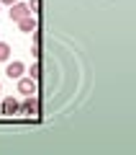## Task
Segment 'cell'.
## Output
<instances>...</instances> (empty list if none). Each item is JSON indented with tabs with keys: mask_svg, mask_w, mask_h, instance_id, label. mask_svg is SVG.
<instances>
[{
	"mask_svg": "<svg viewBox=\"0 0 136 155\" xmlns=\"http://www.w3.org/2000/svg\"><path fill=\"white\" fill-rule=\"evenodd\" d=\"M8 57H11V47H8L5 41H0V62H5Z\"/></svg>",
	"mask_w": 136,
	"mask_h": 155,
	"instance_id": "52a82bcc",
	"label": "cell"
},
{
	"mask_svg": "<svg viewBox=\"0 0 136 155\" xmlns=\"http://www.w3.org/2000/svg\"><path fill=\"white\" fill-rule=\"evenodd\" d=\"M31 54H33V60L39 57V44H36V41H33V47H31Z\"/></svg>",
	"mask_w": 136,
	"mask_h": 155,
	"instance_id": "30bf717a",
	"label": "cell"
},
{
	"mask_svg": "<svg viewBox=\"0 0 136 155\" xmlns=\"http://www.w3.org/2000/svg\"><path fill=\"white\" fill-rule=\"evenodd\" d=\"M0 111H3L5 116H13V114L21 111V104H18L13 96H8V98H3V104H0Z\"/></svg>",
	"mask_w": 136,
	"mask_h": 155,
	"instance_id": "6da1fadb",
	"label": "cell"
},
{
	"mask_svg": "<svg viewBox=\"0 0 136 155\" xmlns=\"http://www.w3.org/2000/svg\"><path fill=\"white\" fill-rule=\"evenodd\" d=\"M23 70H26V67H23V62H11V65L5 67V75L11 78V80H13V78L18 80V78L23 75Z\"/></svg>",
	"mask_w": 136,
	"mask_h": 155,
	"instance_id": "5b68a950",
	"label": "cell"
},
{
	"mask_svg": "<svg viewBox=\"0 0 136 155\" xmlns=\"http://www.w3.org/2000/svg\"><path fill=\"white\" fill-rule=\"evenodd\" d=\"M21 111H23V114H28V116H36L39 114V101L33 98V96H26V101L21 104Z\"/></svg>",
	"mask_w": 136,
	"mask_h": 155,
	"instance_id": "277c9868",
	"label": "cell"
},
{
	"mask_svg": "<svg viewBox=\"0 0 136 155\" xmlns=\"http://www.w3.org/2000/svg\"><path fill=\"white\" fill-rule=\"evenodd\" d=\"M26 16H31V11H28V5H23V3H18V0H16V3H13V5H11V21H21V18H26Z\"/></svg>",
	"mask_w": 136,
	"mask_h": 155,
	"instance_id": "7a4b0ae2",
	"label": "cell"
},
{
	"mask_svg": "<svg viewBox=\"0 0 136 155\" xmlns=\"http://www.w3.org/2000/svg\"><path fill=\"white\" fill-rule=\"evenodd\" d=\"M18 93L33 96L36 93V80H33V78H18Z\"/></svg>",
	"mask_w": 136,
	"mask_h": 155,
	"instance_id": "3957f363",
	"label": "cell"
},
{
	"mask_svg": "<svg viewBox=\"0 0 136 155\" xmlns=\"http://www.w3.org/2000/svg\"><path fill=\"white\" fill-rule=\"evenodd\" d=\"M28 75L33 78V80H39V78H41V70H39V62L33 60V65H31V70H28Z\"/></svg>",
	"mask_w": 136,
	"mask_h": 155,
	"instance_id": "ba28073f",
	"label": "cell"
},
{
	"mask_svg": "<svg viewBox=\"0 0 136 155\" xmlns=\"http://www.w3.org/2000/svg\"><path fill=\"white\" fill-rule=\"evenodd\" d=\"M18 26H21V31L31 34V31H36V18H33V16H26V18L18 21Z\"/></svg>",
	"mask_w": 136,
	"mask_h": 155,
	"instance_id": "8992f818",
	"label": "cell"
},
{
	"mask_svg": "<svg viewBox=\"0 0 136 155\" xmlns=\"http://www.w3.org/2000/svg\"><path fill=\"white\" fill-rule=\"evenodd\" d=\"M0 3H5V5H13V3H16V0H0Z\"/></svg>",
	"mask_w": 136,
	"mask_h": 155,
	"instance_id": "8fae6325",
	"label": "cell"
},
{
	"mask_svg": "<svg viewBox=\"0 0 136 155\" xmlns=\"http://www.w3.org/2000/svg\"><path fill=\"white\" fill-rule=\"evenodd\" d=\"M28 11L36 16V11H39V0H31V3H28Z\"/></svg>",
	"mask_w": 136,
	"mask_h": 155,
	"instance_id": "9c48e42d",
	"label": "cell"
}]
</instances>
